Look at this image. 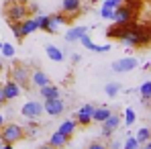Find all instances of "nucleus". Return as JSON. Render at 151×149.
I'll return each mask as SVG.
<instances>
[{
  "label": "nucleus",
  "instance_id": "obj_1",
  "mask_svg": "<svg viewBox=\"0 0 151 149\" xmlns=\"http://www.w3.org/2000/svg\"><path fill=\"white\" fill-rule=\"evenodd\" d=\"M25 137V129L21 127V125L17 123H8L4 125L2 129H0V139H2V143H6V145H14L17 141H21Z\"/></svg>",
  "mask_w": 151,
  "mask_h": 149
},
{
  "label": "nucleus",
  "instance_id": "obj_2",
  "mask_svg": "<svg viewBox=\"0 0 151 149\" xmlns=\"http://www.w3.org/2000/svg\"><path fill=\"white\" fill-rule=\"evenodd\" d=\"M133 19H135V10L127 4H121L119 8H114V14H112V21L114 25H121V27H127V25H133Z\"/></svg>",
  "mask_w": 151,
  "mask_h": 149
},
{
  "label": "nucleus",
  "instance_id": "obj_3",
  "mask_svg": "<svg viewBox=\"0 0 151 149\" xmlns=\"http://www.w3.org/2000/svg\"><path fill=\"white\" fill-rule=\"evenodd\" d=\"M6 17H8V21L10 23H14V21H23L29 17V8H27L25 4H21V2H12V4H8V8H6Z\"/></svg>",
  "mask_w": 151,
  "mask_h": 149
},
{
  "label": "nucleus",
  "instance_id": "obj_4",
  "mask_svg": "<svg viewBox=\"0 0 151 149\" xmlns=\"http://www.w3.org/2000/svg\"><path fill=\"white\" fill-rule=\"evenodd\" d=\"M21 114L29 119V121H33V119H39L41 114H43V104L41 102H35V100H29L23 104V108H21Z\"/></svg>",
  "mask_w": 151,
  "mask_h": 149
},
{
  "label": "nucleus",
  "instance_id": "obj_5",
  "mask_svg": "<svg viewBox=\"0 0 151 149\" xmlns=\"http://www.w3.org/2000/svg\"><path fill=\"white\" fill-rule=\"evenodd\" d=\"M121 127V117L119 114H110L106 121H102V137L110 139L112 133H116V129Z\"/></svg>",
  "mask_w": 151,
  "mask_h": 149
},
{
  "label": "nucleus",
  "instance_id": "obj_6",
  "mask_svg": "<svg viewBox=\"0 0 151 149\" xmlns=\"http://www.w3.org/2000/svg\"><path fill=\"white\" fill-rule=\"evenodd\" d=\"M63 110H65V104H63L61 98H47L43 102V112H47L51 117H57V114H61Z\"/></svg>",
  "mask_w": 151,
  "mask_h": 149
},
{
  "label": "nucleus",
  "instance_id": "obj_7",
  "mask_svg": "<svg viewBox=\"0 0 151 149\" xmlns=\"http://www.w3.org/2000/svg\"><path fill=\"white\" fill-rule=\"evenodd\" d=\"M10 76H12V80L19 84V86H29V82H31V74H29V70H27L25 66H14L12 68V72H10Z\"/></svg>",
  "mask_w": 151,
  "mask_h": 149
},
{
  "label": "nucleus",
  "instance_id": "obj_8",
  "mask_svg": "<svg viewBox=\"0 0 151 149\" xmlns=\"http://www.w3.org/2000/svg\"><path fill=\"white\" fill-rule=\"evenodd\" d=\"M94 104H84L80 110H78V114H76V123L82 125V127H88V125L92 123V112H94Z\"/></svg>",
  "mask_w": 151,
  "mask_h": 149
},
{
  "label": "nucleus",
  "instance_id": "obj_9",
  "mask_svg": "<svg viewBox=\"0 0 151 149\" xmlns=\"http://www.w3.org/2000/svg\"><path fill=\"white\" fill-rule=\"evenodd\" d=\"M139 66V61L135 59V57H123V59H119V61H114L112 63V72H131V70H135Z\"/></svg>",
  "mask_w": 151,
  "mask_h": 149
},
{
  "label": "nucleus",
  "instance_id": "obj_10",
  "mask_svg": "<svg viewBox=\"0 0 151 149\" xmlns=\"http://www.w3.org/2000/svg\"><path fill=\"white\" fill-rule=\"evenodd\" d=\"M2 92H4V98L6 100H14L21 96V86L14 82V80H10V82H6L4 86H2Z\"/></svg>",
  "mask_w": 151,
  "mask_h": 149
},
{
  "label": "nucleus",
  "instance_id": "obj_11",
  "mask_svg": "<svg viewBox=\"0 0 151 149\" xmlns=\"http://www.w3.org/2000/svg\"><path fill=\"white\" fill-rule=\"evenodd\" d=\"M70 23V17L65 12H57V14H51L49 17V33H55L61 25H68Z\"/></svg>",
  "mask_w": 151,
  "mask_h": 149
},
{
  "label": "nucleus",
  "instance_id": "obj_12",
  "mask_svg": "<svg viewBox=\"0 0 151 149\" xmlns=\"http://www.w3.org/2000/svg\"><path fill=\"white\" fill-rule=\"evenodd\" d=\"M82 8V0H63L61 2V12H65L68 17H76Z\"/></svg>",
  "mask_w": 151,
  "mask_h": 149
},
{
  "label": "nucleus",
  "instance_id": "obj_13",
  "mask_svg": "<svg viewBox=\"0 0 151 149\" xmlns=\"http://www.w3.org/2000/svg\"><path fill=\"white\" fill-rule=\"evenodd\" d=\"M39 29V23H37V17H27L21 21V33H23V37L27 35H31V33H35Z\"/></svg>",
  "mask_w": 151,
  "mask_h": 149
},
{
  "label": "nucleus",
  "instance_id": "obj_14",
  "mask_svg": "<svg viewBox=\"0 0 151 149\" xmlns=\"http://www.w3.org/2000/svg\"><path fill=\"white\" fill-rule=\"evenodd\" d=\"M84 35H88V29L86 27H72V29H68V33H65V41L68 43H72V41H80Z\"/></svg>",
  "mask_w": 151,
  "mask_h": 149
},
{
  "label": "nucleus",
  "instance_id": "obj_15",
  "mask_svg": "<svg viewBox=\"0 0 151 149\" xmlns=\"http://www.w3.org/2000/svg\"><path fill=\"white\" fill-rule=\"evenodd\" d=\"M31 82H33L35 86H39V88H43V86H47V84H51L49 76L45 74V72H41V70H35V72L31 74Z\"/></svg>",
  "mask_w": 151,
  "mask_h": 149
},
{
  "label": "nucleus",
  "instance_id": "obj_16",
  "mask_svg": "<svg viewBox=\"0 0 151 149\" xmlns=\"http://www.w3.org/2000/svg\"><path fill=\"white\" fill-rule=\"evenodd\" d=\"M49 145H51L53 149L65 147V145H68V137H65V135H61L59 131H55V133H53V135L49 137Z\"/></svg>",
  "mask_w": 151,
  "mask_h": 149
},
{
  "label": "nucleus",
  "instance_id": "obj_17",
  "mask_svg": "<svg viewBox=\"0 0 151 149\" xmlns=\"http://www.w3.org/2000/svg\"><path fill=\"white\" fill-rule=\"evenodd\" d=\"M151 43V27H139V47H147Z\"/></svg>",
  "mask_w": 151,
  "mask_h": 149
},
{
  "label": "nucleus",
  "instance_id": "obj_18",
  "mask_svg": "<svg viewBox=\"0 0 151 149\" xmlns=\"http://www.w3.org/2000/svg\"><path fill=\"white\" fill-rule=\"evenodd\" d=\"M110 114H112V112H110V108H106V106L94 108V112H92V121H96V123H102V121H106Z\"/></svg>",
  "mask_w": 151,
  "mask_h": 149
},
{
  "label": "nucleus",
  "instance_id": "obj_19",
  "mask_svg": "<svg viewBox=\"0 0 151 149\" xmlns=\"http://www.w3.org/2000/svg\"><path fill=\"white\" fill-rule=\"evenodd\" d=\"M45 53H47V57L53 59V61H63V51L59 49V47H55V45H47L45 47Z\"/></svg>",
  "mask_w": 151,
  "mask_h": 149
},
{
  "label": "nucleus",
  "instance_id": "obj_20",
  "mask_svg": "<svg viewBox=\"0 0 151 149\" xmlns=\"http://www.w3.org/2000/svg\"><path fill=\"white\" fill-rule=\"evenodd\" d=\"M57 131L70 139V137L74 135V131H76V121H63V123L59 125V129H57Z\"/></svg>",
  "mask_w": 151,
  "mask_h": 149
},
{
  "label": "nucleus",
  "instance_id": "obj_21",
  "mask_svg": "<svg viewBox=\"0 0 151 149\" xmlns=\"http://www.w3.org/2000/svg\"><path fill=\"white\" fill-rule=\"evenodd\" d=\"M129 27V25H127ZM127 27H121V25H112L108 31H106V35L110 37V39H123V35H125V29Z\"/></svg>",
  "mask_w": 151,
  "mask_h": 149
},
{
  "label": "nucleus",
  "instance_id": "obj_22",
  "mask_svg": "<svg viewBox=\"0 0 151 149\" xmlns=\"http://www.w3.org/2000/svg\"><path fill=\"white\" fill-rule=\"evenodd\" d=\"M41 96L47 100V98H59V90L55 88V86H51V84H47V86H43L41 88Z\"/></svg>",
  "mask_w": 151,
  "mask_h": 149
},
{
  "label": "nucleus",
  "instance_id": "obj_23",
  "mask_svg": "<svg viewBox=\"0 0 151 149\" xmlns=\"http://www.w3.org/2000/svg\"><path fill=\"white\" fill-rule=\"evenodd\" d=\"M135 139H137V141H139L141 145H143V143H147V141L151 139V131L147 129V127L139 129V131H137V135H135Z\"/></svg>",
  "mask_w": 151,
  "mask_h": 149
},
{
  "label": "nucleus",
  "instance_id": "obj_24",
  "mask_svg": "<svg viewBox=\"0 0 151 149\" xmlns=\"http://www.w3.org/2000/svg\"><path fill=\"white\" fill-rule=\"evenodd\" d=\"M139 94H141L143 102H147V100L151 98V80H149V82H145V84L139 88Z\"/></svg>",
  "mask_w": 151,
  "mask_h": 149
},
{
  "label": "nucleus",
  "instance_id": "obj_25",
  "mask_svg": "<svg viewBox=\"0 0 151 149\" xmlns=\"http://www.w3.org/2000/svg\"><path fill=\"white\" fill-rule=\"evenodd\" d=\"M104 92H106V94H108L110 98H114V96H116V94L121 92V84H114V82H112V84H106Z\"/></svg>",
  "mask_w": 151,
  "mask_h": 149
},
{
  "label": "nucleus",
  "instance_id": "obj_26",
  "mask_svg": "<svg viewBox=\"0 0 151 149\" xmlns=\"http://www.w3.org/2000/svg\"><path fill=\"white\" fill-rule=\"evenodd\" d=\"M137 121V114H135V110L133 108H127L125 110V125L127 127H131V125Z\"/></svg>",
  "mask_w": 151,
  "mask_h": 149
},
{
  "label": "nucleus",
  "instance_id": "obj_27",
  "mask_svg": "<svg viewBox=\"0 0 151 149\" xmlns=\"http://www.w3.org/2000/svg\"><path fill=\"white\" fill-rule=\"evenodd\" d=\"M123 149H141V143H139L135 137H129V139L125 141V147Z\"/></svg>",
  "mask_w": 151,
  "mask_h": 149
},
{
  "label": "nucleus",
  "instance_id": "obj_28",
  "mask_svg": "<svg viewBox=\"0 0 151 149\" xmlns=\"http://www.w3.org/2000/svg\"><path fill=\"white\" fill-rule=\"evenodd\" d=\"M37 23H39V29L49 33V17H37Z\"/></svg>",
  "mask_w": 151,
  "mask_h": 149
},
{
  "label": "nucleus",
  "instance_id": "obj_29",
  "mask_svg": "<svg viewBox=\"0 0 151 149\" xmlns=\"http://www.w3.org/2000/svg\"><path fill=\"white\" fill-rule=\"evenodd\" d=\"M0 49H2V55H4V57H12V55H14V47H12L10 43H2Z\"/></svg>",
  "mask_w": 151,
  "mask_h": 149
},
{
  "label": "nucleus",
  "instance_id": "obj_30",
  "mask_svg": "<svg viewBox=\"0 0 151 149\" xmlns=\"http://www.w3.org/2000/svg\"><path fill=\"white\" fill-rule=\"evenodd\" d=\"M10 29H12V33H14V37H17V39H23V33H21V21L10 23Z\"/></svg>",
  "mask_w": 151,
  "mask_h": 149
},
{
  "label": "nucleus",
  "instance_id": "obj_31",
  "mask_svg": "<svg viewBox=\"0 0 151 149\" xmlns=\"http://www.w3.org/2000/svg\"><path fill=\"white\" fill-rule=\"evenodd\" d=\"M112 14H114L112 8H108V6H102L100 8V17L102 19H110V21H112Z\"/></svg>",
  "mask_w": 151,
  "mask_h": 149
},
{
  "label": "nucleus",
  "instance_id": "obj_32",
  "mask_svg": "<svg viewBox=\"0 0 151 149\" xmlns=\"http://www.w3.org/2000/svg\"><path fill=\"white\" fill-rule=\"evenodd\" d=\"M121 4H123V0H104V4H102V6H108V8H112V10H114V8H119Z\"/></svg>",
  "mask_w": 151,
  "mask_h": 149
},
{
  "label": "nucleus",
  "instance_id": "obj_33",
  "mask_svg": "<svg viewBox=\"0 0 151 149\" xmlns=\"http://www.w3.org/2000/svg\"><path fill=\"white\" fill-rule=\"evenodd\" d=\"M88 49H90V51H98V53H104V51L110 49V45H94V43H92Z\"/></svg>",
  "mask_w": 151,
  "mask_h": 149
},
{
  "label": "nucleus",
  "instance_id": "obj_34",
  "mask_svg": "<svg viewBox=\"0 0 151 149\" xmlns=\"http://www.w3.org/2000/svg\"><path fill=\"white\" fill-rule=\"evenodd\" d=\"M88 149H108L104 143H100V141H92L90 145H88Z\"/></svg>",
  "mask_w": 151,
  "mask_h": 149
},
{
  "label": "nucleus",
  "instance_id": "obj_35",
  "mask_svg": "<svg viewBox=\"0 0 151 149\" xmlns=\"http://www.w3.org/2000/svg\"><path fill=\"white\" fill-rule=\"evenodd\" d=\"M106 147H108V149H121V141H119V139H112Z\"/></svg>",
  "mask_w": 151,
  "mask_h": 149
},
{
  "label": "nucleus",
  "instance_id": "obj_36",
  "mask_svg": "<svg viewBox=\"0 0 151 149\" xmlns=\"http://www.w3.org/2000/svg\"><path fill=\"white\" fill-rule=\"evenodd\" d=\"M80 41H82V45H84V47H86V49H88V47H90V45H92V39H90V37H88V35H84V37H82V39H80Z\"/></svg>",
  "mask_w": 151,
  "mask_h": 149
},
{
  "label": "nucleus",
  "instance_id": "obj_37",
  "mask_svg": "<svg viewBox=\"0 0 151 149\" xmlns=\"http://www.w3.org/2000/svg\"><path fill=\"white\" fill-rule=\"evenodd\" d=\"M27 8H29V12H31V14H37V12H39V6H37V4H29Z\"/></svg>",
  "mask_w": 151,
  "mask_h": 149
},
{
  "label": "nucleus",
  "instance_id": "obj_38",
  "mask_svg": "<svg viewBox=\"0 0 151 149\" xmlns=\"http://www.w3.org/2000/svg\"><path fill=\"white\" fill-rule=\"evenodd\" d=\"M2 102H6V98H4V92H2V88H0V104Z\"/></svg>",
  "mask_w": 151,
  "mask_h": 149
},
{
  "label": "nucleus",
  "instance_id": "obj_39",
  "mask_svg": "<svg viewBox=\"0 0 151 149\" xmlns=\"http://www.w3.org/2000/svg\"><path fill=\"white\" fill-rule=\"evenodd\" d=\"M143 149H151V139L147 141V143H143Z\"/></svg>",
  "mask_w": 151,
  "mask_h": 149
},
{
  "label": "nucleus",
  "instance_id": "obj_40",
  "mask_svg": "<svg viewBox=\"0 0 151 149\" xmlns=\"http://www.w3.org/2000/svg\"><path fill=\"white\" fill-rule=\"evenodd\" d=\"M4 127V117H2V112H0V129Z\"/></svg>",
  "mask_w": 151,
  "mask_h": 149
},
{
  "label": "nucleus",
  "instance_id": "obj_41",
  "mask_svg": "<svg viewBox=\"0 0 151 149\" xmlns=\"http://www.w3.org/2000/svg\"><path fill=\"white\" fill-rule=\"evenodd\" d=\"M0 149H12V145H6V143H4V145H2Z\"/></svg>",
  "mask_w": 151,
  "mask_h": 149
},
{
  "label": "nucleus",
  "instance_id": "obj_42",
  "mask_svg": "<svg viewBox=\"0 0 151 149\" xmlns=\"http://www.w3.org/2000/svg\"><path fill=\"white\" fill-rule=\"evenodd\" d=\"M39 149H53V147H51L49 143H47V145H43V147H39Z\"/></svg>",
  "mask_w": 151,
  "mask_h": 149
},
{
  "label": "nucleus",
  "instance_id": "obj_43",
  "mask_svg": "<svg viewBox=\"0 0 151 149\" xmlns=\"http://www.w3.org/2000/svg\"><path fill=\"white\" fill-rule=\"evenodd\" d=\"M17 2H21V4H27V2H29V0H17Z\"/></svg>",
  "mask_w": 151,
  "mask_h": 149
},
{
  "label": "nucleus",
  "instance_id": "obj_44",
  "mask_svg": "<svg viewBox=\"0 0 151 149\" xmlns=\"http://www.w3.org/2000/svg\"><path fill=\"white\" fill-rule=\"evenodd\" d=\"M2 145H4V143H2V139H0V147H2Z\"/></svg>",
  "mask_w": 151,
  "mask_h": 149
},
{
  "label": "nucleus",
  "instance_id": "obj_45",
  "mask_svg": "<svg viewBox=\"0 0 151 149\" xmlns=\"http://www.w3.org/2000/svg\"><path fill=\"white\" fill-rule=\"evenodd\" d=\"M0 72H2V63H0Z\"/></svg>",
  "mask_w": 151,
  "mask_h": 149
},
{
  "label": "nucleus",
  "instance_id": "obj_46",
  "mask_svg": "<svg viewBox=\"0 0 151 149\" xmlns=\"http://www.w3.org/2000/svg\"><path fill=\"white\" fill-rule=\"evenodd\" d=\"M61 149H65V147H61Z\"/></svg>",
  "mask_w": 151,
  "mask_h": 149
}]
</instances>
